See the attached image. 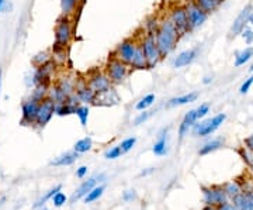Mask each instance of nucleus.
Masks as SVG:
<instances>
[{
	"mask_svg": "<svg viewBox=\"0 0 253 210\" xmlns=\"http://www.w3.org/2000/svg\"><path fill=\"white\" fill-rule=\"evenodd\" d=\"M155 43L158 46V50L162 55V58H166L168 55H170L176 50V46L180 40V34L177 33V30L174 28L170 20L165 17L161 20L159 27L155 31Z\"/></svg>",
	"mask_w": 253,
	"mask_h": 210,
	"instance_id": "nucleus-1",
	"label": "nucleus"
},
{
	"mask_svg": "<svg viewBox=\"0 0 253 210\" xmlns=\"http://www.w3.org/2000/svg\"><path fill=\"white\" fill-rule=\"evenodd\" d=\"M103 71L107 75L111 85L113 86H118V85H123L128 79L129 72H131V68L124 64V62H121L120 59H117L114 55L111 54L107 58Z\"/></svg>",
	"mask_w": 253,
	"mask_h": 210,
	"instance_id": "nucleus-2",
	"label": "nucleus"
},
{
	"mask_svg": "<svg viewBox=\"0 0 253 210\" xmlns=\"http://www.w3.org/2000/svg\"><path fill=\"white\" fill-rule=\"evenodd\" d=\"M73 40V17L61 16L56 20L54 28V44L69 47Z\"/></svg>",
	"mask_w": 253,
	"mask_h": 210,
	"instance_id": "nucleus-3",
	"label": "nucleus"
},
{
	"mask_svg": "<svg viewBox=\"0 0 253 210\" xmlns=\"http://www.w3.org/2000/svg\"><path fill=\"white\" fill-rule=\"evenodd\" d=\"M139 40V44L142 47V51H144L145 58H146V62H148V68L152 69L156 65L162 61V55L158 50V46L155 43L154 34H146L144 33V36L138 37Z\"/></svg>",
	"mask_w": 253,
	"mask_h": 210,
	"instance_id": "nucleus-4",
	"label": "nucleus"
},
{
	"mask_svg": "<svg viewBox=\"0 0 253 210\" xmlns=\"http://www.w3.org/2000/svg\"><path fill=\"white\" fill-rule=\"evenodd\" d=\"M139 44V40H138V36L134 37H128L126 40H123L114 50L113 55L120 59L121 62H124L126 65L129 66L132 58H134V54H135L136 47Z\"/></svg>",
	"mask_w": 253,
	"mask_h": 210,
	"instance_id": "nucleus-5",
	"label": "nucleus"
},
{
	"mask_svg": "<svg viewBox=\"0 0 253 210\" xmlns=\"http://www.w3.org/2000/svg\"><path fill=\"white\" fill-rule=\"evenodd\" d=\"M186 14H187V20H189L190 30H196V28L201 27L206 21H207L208 14L204 10L200 7L199 4L194 0H186L183 3Z\"/></svg>",
	"mask_w": 253,
	"mask_h": 210,
	"instance_id": "nucleus-6",
	"label": "nucleus"
},
{
	"mask_svg": "<svg viewBox=\"0 0 253 210\" xmlns=\"http://www.w3.org/2000/svg\"><path fill=\"white\" fill-rule=\"evenodd\" d=\"M166 17L170 20V23L177 30L180 37L186 36L187 33L191 31L189 26V20H187V14H186V10H184L183 4H174L173 7H170Z\"/></svg>",
	"mask_w": 253,
	"mask_h": 210,
	"instance_id": "nucleus-7",
	"label": "nucleus"
},
{
	"mask_svg": "<svg viewBox=\"0 0 253 210\" xmlns=\"http://www.w3.org/2000/svg\"><path fill=\"white\" fill-rule=\"evenodd\" d=\"M86 83L90 86V89L96 95L103 93V92L109 91L110 88H113V85L110 82V79L107 78V75L104 73L103 69H94L86 75Z\"/></svg>",
	"mask_w": 253,
	"mask_h": 210,
	"instance_id": "nucleus-8",
	"label": "nucleus"
},
{
	"mask_svg": "<svg viewBox=\"0 0 253 210\" xmlns=\"http://www.w3.org/2000/svg\"><path fill=\"white\" fill-rule=\"evenodd\" d=\"M226 120V114L225 113H219L217 116H214V117H211V119L204 120V121H201L199 124H194L193 127H194V134L196 136H199V137H206V136H210V134H212L215 130L221 127V124L224 123Z\"/></svg>",
	"mask_w": 253,
	"mask_h": 210,
	"instance_id": "nucleus-9",
	"label": "nucleus"
},
{
	"mask_svg": "<svg viewBox=\"0 0 253 210\" xmlns=\"http://www.w3.org/2000/svg\"><path fill=\"white\" fill-rule=\"evenodd\" d=\"M252 10H253L252 3L246 4L244 9L241 10V13L236 16V18L234 20V23H232V26H231V28H229V33H228V38H229V40H232V38H236L238 36H241L242 30L249 24V16H251Z\"/></svg>",
	"mask_w": 253,
	"mask_h": 210,
	"instance_id": "nucleus-10",
	"label": "nucleus"
},
{
	"mask_svg": "<svg viewBox=\"0 0 253 210\" xmlns=\"http://www.w3.org/2000/svg\"><path fill=\"white\" fill-rule=\"evenodd\" d=\"M55 102L49 98H45L44 101L40 102V107H38V113H37L36 126L38 127H45L49 123V120L52 119L55 114Z\"/></svg>",
	"mask_w": 253,
	"mask_h": 210,
	"instance_id": "nucleus-11",
	"label": "nucleus"
},
{
	"mask_svg": "<svg viewBox=\"0 0 253 210\" xmlns=\"http://www.w3.org/2000/svg\"><path fill=\"white\" fill-rule=\"evenodd\" d=\"M75 95L82 105H93L96 93L91 91L90 86L86 83L84 78H76V86H75Z\"/></svg>",
	"mask_w": 253,
	"mask_h": 210,
	"instance_id": "nucleus-12",
	"label": "nucleus"
},
{
	"mask_svg": "<svg viewBox=\"0 0 253 210\" xmlns=\"http://www.w3.org/2000/svg\"><path fill=\"white\" fill-rule=\"evenodd\" d=\"M40 107V102L33 99L31 96L21 105V123L23 124H36L37 113Z\"/></svg>",
	"mask_w": 253,
	"mask_h": 210,
	"instance_id": "nucleus-13",
	"label": "nucleus"
},
{
	"mask_svg": "<svg viewBox=\"0 0 253 210\" xmlns=\"http://www.w3.org/2000/svg\"><path fill=\"white\" fill-rule=\"evenodd\" d=\"M200 50L199 48H190V50H184L181 51L180 54L177 55L174 59H173V68L176 69H180V68H184V66H189L190 64H193L197 56H199Z\"/></svg>",
	"mask_w": 253,
	"mask_h": 210,
	"instance_id": "nucleus-14",
	"label": "nucleus"
},
{
	"mask_svg": "<svg viewBox=\"0 0 253 210\" xmlns=\"http://www.w3.org/2000/svg\"><path fill=\"white\" fill-rule=\"evenodd\" d=\"M101 179H104V175H96V176H93V178H90V179H87V181H84V182L82 183L81 186L78 188V191L73 193L72 198H71V203H75L76 201H79L81 198H83V196H86L87 193L90 192L91 189L96 186V183L100 182Z\"/></svg>",
	"mask_w": 253,
	"mask_h": 210,
	"instance_id": "nucleus-15",
	"label": "nucleus"
},
{
	"mask_svg": "<svg viewBox=\"0 0 253 210\" xmlns=\"http://www.w3.org/2000/svg\"><path fill=\"white\" fill-rule=\"evenodd\" d=\"M197 111H196V109H191L189 110L186 114H184V117H183V120H181L180 126H179V137L184 138V136L189 133V130L194 124H196V121H197Z\"/></svg>",
	"mask_w": 253,
	"mask_h": 210,
	"instance_id": "nucleus-16",
	"label": "nucleus"
},
{
	"mask_svg": "<svg viewBox=\"0 0 253 210\" xmlns=\"http://www.w3.org/2000/svg\"><path fill=\"white\" fill-rule=\"evenodd\" d=\"M129 68H131V71H145V69H149L141 44H138V47H136L135 54H134V58H132V61L129 64Z\"/></svg>",
	"mask_w": 253,
	"mask_h": 210,
	"instance_id": "nucleus-17",
	"label": "nucleus"
},
{
	"mask_svg": "<svg viewBox=\"0 0 253 210\" xmlns=\"http://www.w3.org/2000/svg\"><path fill=\"white\" fill-rule=\"evenodd\" d=\"M199 99V93L197 92H190V93H186V95H181V96H176V98H172L170 101L168 102V106L169 107H174V106H184V105H189V103H193Z\"/></svg>",
	"mask_w": 253,
	"mask_h": 210,
	"instance_id": "nucleus-18",
	"label": "nucleus"
},
{
	"mask_svg": "<svg viewBox=\"0 0 253 210\" xmlns=\"http://www.w3.org/2000/svg\"><path fill=\"white\" fill-rule=\"evenodd\" d=\"M155 156H165L168 153V130L165 128L162 133L159 134V137L156 140V143L154 144L152 148Z\"/></svg>",
	"mask_w": 253,
	"mask_h": 210,
	"instance_id": "nucleus-19",
	"label": "nucleus"
},
{
	"mask_svg": "<svg viewBox=\"0 0 253 210\" xmlns=\"http://www.w3.org/2000/svg\"><path fill=\"white\" fill-rule=\"evenodd\" d=\"M253 59V47H246L245 50H241L235 54V61H234V65L236 68H241L244 66L245 64H248L249 61Z\"/></svg>",
	"mask_w": 253,
	"mask_h": 210,
	"instance_id": "nucleus-20",
	"label": "nucleus"
},
{
	"mask_svg": "<svg viewBox=\"0 0 253 210\" xmlns=\"http://www.w3.org/2000/svg\"><path fill=\"white\" fill-rule=\"evenodd\" d=\"M59 3H61V11H62L63 16L73 17L75 13L79 9L81 0H59Z\"/></svg>",
	"mask_w": 253,
	"mask_h": 210,
	"instance_id": "nucleus-21",
	"label": "nucleus"
},
{
	"mask_svg": "<svg viewBox=\"0 0 253 210\" xmlns=\"http://www.w3.org/2000/svg\"><path fill=\"white\" fill-rule=\"evenodd\" d=\"M78 158H79V154L76 151H71V153H66L63 156L55 158L51 165L52 166H68V165H72Z\"/></svg>",
	"mask_w": 253,
	"mask_h": 210,
	"instance_id": "nucleus-22",
	"label": "nucleus"
},
{
	"mask_svg": "<svg viewBox=\"0 0 253 210\" xmlns=\"http://www.w3.org/2000/svg\"><path fill=\"white\" fill-rule=\"evenodd\" d=\"M204 195L208 205H222L226 201V195L224 191H206Z\"/></svg>",
	"mask_w": 253,
	"mask_h": 210,
	"instance_id": "nucleus-23",
	"label": "nucleus"
},
{
	"mask_svg": "<svg viewBox=\"0 0 253 210\" xmlns=\"http://www.w3.org/2000/svg\"><path fill=\"white\" fill-rule=\"evenodd\" d=\"M52 59L56 65H62L66 62V58H68V47L62 46H56L54 44L52 46Z\"/></svg>",
	"mask_w": 253,
	"mask_h": 210,
	"instance_id": "nucleus-24",
	"label": "nucleus"
},
{
	"mask_svg": "<svg viewBox=\"0 0 253 210\" xmlns=\"http://www.w3.org/2000/svg\"><path fill=\"white\" fill-rule=\"evenodd\" d=\"M235 206L239 210H253V195L235 196Z\"/></svg>",
	"mask_w": 253,
	"mask_h": 210,
	"instance_id": "nucleus-25",
	"label": "nucleus"
},
{
	"mask_svg": "<svg viewBox=\"0 0 253 210\" xmlns=\"http://www.w3.org/2000/svg\"><path fill=\"white\" fill-rule=\"evenodd\" d=\"M49 86L51 85H45V83H40L33 86V92H31V98L36 99V101L41 102L44 101L45 98H48V91H49Z\"/></svg>",
	"mask_w": 253,
	"mask_h": 210,
	"instance_id": "nucleus-26",
	"label": "nucleus"
},
{
	"mask_svg": "<svg viewBox=\"0 0 253 210\" xmlns=\"http://www.w3.org/2000/svg\"><path fill=\"white\" fill-rule=\"evenodd\" d=\"M194 1H196V3H197L200 7L204 10L207 14L214 13V11H215V10L222 4L219 0H194Z\"/></svg>",
	"mask_w": 253,
	"mask_h": 210,
	"instance_id": "nucleus-27",
	"label": "nucleus"
},
{
	"mask_svg": "<svg viewBox=\"0 0 253 210\" xmlns=\"http://www.w3.org/2000/svg\"><path fill=\"white\" fill-rule=\"evenodd\" d=\"M93 147V140L90 137H83L79 141H76V144L73 147V151H76L78 154H83L90 151Z\"/></svg>",
	"mask_w": 253,
	"mask_h": 210,
	"instance_id": "nucleus-28",
	"label": "nucleus"
},
{
	"mask_svg": "<svg viewBox=\"0 0 253 210\" xmlns=\"http://www.w3.org/2000/svg\"><path fill=\"white\" fill-rule=\"evenodd\" d=\"M222 144H224V141H222V140H219V138H217V140H212V141H208L207 144H204V146L200 148L199 154L200 156H207V154L212 153V151H217L218 148H221V147H222Z\"/></svg>",
	"mask_w": 253,
	"mask_h": 210,
	"instance_id": "nucleus-29",
	"label": "nucleus"
},
{
	"mask_svg": "<svg viewBox=\"0 0 253 210\" xmlns=\"http://www.w3.org/2000/svg\"><path fill=\"white\" fill-rule=\"evenodd\" d=\"M75 114L78 116V119H79V121H81L82 126H83V127H86V126H87V120H89V114H90V109H89V106H87V105H79V106L76 107Z\"/></svg>",
	"mask_w": 253,
	"mask_h": 210,
	"instance_id": "nucleus-30",
	"label": "nucleus"
},
{
	"mask_svg": "<svg viewBox=\"0 0 253 210\" xmlns=\"http://www.w3.org/2000/svg\"><path fill=\"white\" fill-rule=\"evenodd\" d=\"M155 101H156V98H155L154 93H149V95L144 96L142 99H139V102L136 103L135 109L138 110V111H144V110L149 109V107L155 103Z\"/></svg>",
	"mask_w": 253,
	"mask_h": 210,
	"instance_id": "nucleus-31",
	"label": "nucleus"
},
{
	"mask_svg": "<svg viewBox=\"0 0 253 210\" xmlns=\"http://www.w3.org/2000/svg\"><path fill=\"white\" fill-rule=\"evenodd\" d=\"M104 189H106V186H94V188L91 189L90 192H89L87 195H86V196H84V202H86V203H91V202L97 201L100 196L103 195Z\"/></svg>",
	"mask_w": 253,
	"mask_h": 210,
	"instance_id": "nucleus-32",
	"label": "nucleus"
},
{
	"mask_svg": "<svg viewBox=\"0 0 253 210\" xmlns=\"http://www.w3.org/2000/svg\"><path fill=\"white\" fill-rule=\"evenodd\" d=\"M159 23H161V20L158 17H155V16L148 18V21L145 23L144 26V33H146V34H155V31L159 27Z\"/></svg>",
	"mask_w": 253,
	"mask_h": 210,
	"instance_id": "nucleus-33",
	"label": "nucleus"
},
{
	"mask_svg": "<svg viewBox=\"0 0 253 210\" xmlns=\"http://www.w3.org/2000/svg\"><path fill=\"white\" fill-rule=\"evenodd\" d=\"M61 189H62V185H56V186H55V188H52L51 191H48V192H46L45 195H44V196L41 198V199H38V201L36 202L34 208H36V209H38V208H41V206H42V205H44V203H45V202L48 201V199H51V198L54 196L55 193L59 192Z\"/></svg>",
	"mask_w": 253,
	"mask_h": 210,
	"instance_id": "nucleus-34",
	"label": "nucleus"
},
{
	"mask_svg": "<svg viewBox=\"0 0 253 210\" xmlns=\"http://www.w3.org/2000/svg\"><path fill=\"white\" fill-rule=\"evenodd\" d=\"M51 59H52L51 54H49V52H46V51H44V52H38V54L34 56L33 64H34V68H36V66H41V65L49 62Z\"/></svg>",
	"mask_w": 253,
	"mask_h": 210,
	"instance_id": "nucleus-35",
	"label": "nucleus"
},
{
	"mask_svg": "<svg viewBox=\"0 0 253 210\" xmlns=\"http://www.w3.org/2000/svg\"><path fill=\"white\" fill-rule=\"evenodd\" d=\"M136 144V137H128L126 138L121 144H120V148H121V153L126 154L128 151H131Z\"/></svg>",
	"mask_w": 253,
	"mask_h": 210,
	"instance_id": "nucleus-36",
	"label": "nucleus"
},
{
	"mask_svg": "<svg viewBox=\"0 0 253 210\" xmlns=\"http://www.w3.org/2000/svg\"><path fill=\"white\" fill-rule=\"evenodd\" d=\"M241 37L244 38L245 44L246 46H252L253 44V28L252 27H246L242 30V33H241Z\"/></svg>",
	"mask_w": 253,
	"mask_h": 210,
	"instance_id": "nucleus-37",
	"label": "nucleus"
},
{
	"mask_svg": "<svg viewBox=\"0 0 253 210\" xmlns=\"http://www.w3.org/2000/svg\"><path fill=\"white\" fill-rule=\"evenodd\" d=\"M66 201H68V198H66L65 193H62L61 191L56 192L54 196H52V203H54V206H56V208H61L62 205L66 203Z\"/></svg>",
	"mask_w": 253,
	"mask_h": 210,
	"instance_id": "nucleus-38",
	"label": "nucleus"
},
{
	"mask_svg": "<svg viewBox=\"0 0 253 210\" xmlns=\"http://www.w3.org/2000/svg\"><path fill=\"white\" fill-rule=\"evenodd\" d=\"M252 85H253V72L252 75H251L248 79H245V82L241 85V88H239V93H241V95H246L248 92L251 91Z\"/></svg>",
	"mask_w": 253,
	"mask_h": 210,
	"instance_id": "nucleus-39",
	"label": "nucleus"
},
{
	"mask_svg": "<svg viewBox=\"0 0 253 210\" xmlns=\"http://www.w3.org/2000/svg\"><path fill=\"white\" fill-rule=\"evenodd\" d=\"M121 154H123V153H121V148H120V146H117V147L110 148L109 151H106L104 157H106L107 159H116V158H118Z\"/></svg>",
	"mask_w": 253,
	"mask_h": 210,
	"instance_id": "nucleus-40",
	"label": "nucleus"
},
{
	"mask_svg": "<svg viewBox=\"0 0 253 210\" xmlns=\"http://www.w3.org/2000/svg\"><path fill=\"white\" fill-rule=\"evenodd\" d=\"M149 117H151V111L144 110L142 113H139L135 117V120H134V126H141V124H144L145 121L149 119Z\"/></svg>",
	"mask_w": 253,
	"mask_h": 210,
	"instance_id": "nucleus-41",
	"label": "nucleus"
},
{
	"mask_svg": "<svg viewBox=\"0 0 253 210\" xmlns=\"http://www.w3.org/2000/svg\"><path fill=\"white\" fill-rule=\"evenodd\" d=\"M197 111V119H203V117H206L207 116V113L210 111V106H208L207 103H204V105H200L199 107L196 109Z\"/></svg>",
	"mask_w": 253,
	"mask_h": 210,
	"instance_id": "nucleus-42",
	"label": "nucleus"
},
{
	"mask_svg": "<svg viewBox=\"0 0 253 210\" xmlns=\"http://www.w3.org/2000/svg\"><path fill=\"white\" fill-rule=\"evenodd\" d=\"M226 192L228 195H231V196H238L239 195V188H238V185L236 183H229L228 186H226Z\"/></svg>",
	"mask_w": 253,
	"mask_h": 210,
	"instance_id": "nucleus-43",
	"label": "nucleus"
},
{
	"mask_svg": "<svg viewBox=\"0 0 253 210\" xmlns=\"http://www.w3.org/2000/svg\"><path fill=\"white\" fill-rule=\"evenodd\" d=\"M136 198L135 191H126L124 195H123V199L126 202H132Z\"/></svg>",
	"mask_w": 253,
	"mask_h": 210,
	"instance_id": "nucleus-44",
	"label": "nucleus"
},
{
	"mask_svg": "<svg viewBox=\"0 0 253 210\" xmlns=\"http://www.w3.org/2000/svg\"><path fill=\"white\" fill-rule=\"evenodd\" d=\"M87 174V166H81L78 171H76V175H78V178H83L84 175Z\"/></svg>",
	"mask_w": 253,
	"mask_h": 210,
	"instance_id": "nucleus-45",
	"label": "nucleus"
},
{
	"mask_svg": "<svg viewBox=\"0 0 253 210\" xmlns=\"http://www.w3.org/2000/svg\"><path fill=\"white\" fill-rule=\"evenodd\" d=\"M219 210H236V206L231 205V203H222L219 206Z\"/></svg>",
	"mask_w": 253,
	"mask_h": 210,
	"instance_id": "nucleus-46",
	"label": "nucleus"
},
{
	"mask_svg": "<svg viewBox=\"0 0 253 210\" xmlns=\"http://www.w3.org/2000/svg\"><path fill=\"white\" fill-rule=\"evenodd\" d=\"M245 144L248 146V148L251 150L253 153V136H251V137H248L246 140H245Z\"/></svg>",
	"mask_w": 253,
	"mask_h": 210,
	"instance_id": "nucleus-47",
	"label": "nucleus"
},
{
	"mask_svg": "<svg viewBox=\"0 0 253 210\" xmlns=\"http://www.w3.org/2000/svg\"><path fill=\"white\" fill-rule=\"evenodd\" d=\"M7 10V0H0V13Z\"/></svg>",
	"mask_w": 253,
	"mask_h": 210,
	"instance_id": "nucleus-48",
	"label": "nucleus"
},
{
	"mask_svg": "<svg viewBox=\"0 0 253 210\" xmlns=\"http://www.w3.org/2000/svg\"><path fill=\"white\" fill-rule=\"evenodd\" d=\"M211 82H212V76H206V78L203 79V83H204V85H208V83Z\"/></svg>",
	"mask_w": 253,
	"mask_h": 210,
	"instance_id": "nucleus-49",
	"label": "nucleus"
},
{
	"mask_svg": "<svg viewBox=\"0 0 253 210\" xmlns=\"http://www.w3.org/2000/svg\"><path fill=\"white\" fill-rule=\"evenodd\" d=\"M249 24H251V27L253 28V10L252 13H251V16H249Z\"/></svg>",
	"mask_w": 253,
	"mask_h": 210,
	"instance_id": "nucleus-50",
	"label": "nucleus"
},
{
	"mask_svg": "<svg viewBox=\"0 0 253 210\" xmlns=\"http://www.w3.org/2000/svg\"><path fill=\"white\" fill-rule=\"evenodd\" d=\"M4 202H6V198H4V196H1V198H0V209H1V206H3V203H4Z\"/></svg>",
	"mask_w": 253,
	"mask_h": 210,
	"instance_id": "nucleus-51",
	"label": "nucleus"
},
{
	"mask_svg": "<svg viewBox=\"0 0 253 210\" xmlns=\"http://www.w3.org/2000/svg\"><path fill=\"white\" fill-rule=\"evenodd\" d=\"M1 75H3V72H1V69H0V93H1V79H3Z\"/></svg>",
	"mask_w": 253,
	"mask_h": 210,
	"instance_id": "nucleus-52",
	"label": "nucleus"
},
{
	"mask_svg": "<svg viewBox=\"0 0 253 210\" xmlns=\"http://www.w3.org/2000/svg\"><path fill=\"white\" fill-rule=\"evenodd\" d=\"M251 72H253V61H252V64H251Z\"/></svg>",
	"mask_w": 253,
	"mask_h": 210,
	"instance_id": "nucleus-53",
	"label": "nucleus"
},
{
	"mask_svg": "<svg viewBox=\"0 0 253 210\" xmlns=\"http://www.w3.org/2000/svg\"><path fill=\"white\" fill-rule=\"evenodd\" d=\"M204 210H214V209H211V208H206V209Z\"/></svg>",
	"mask_w": 253,
	"mask_h": 210,
	"instance_id": "nucleus-54",
	"label": "nucleus"
},
{
	"mask_svg": "<svg viewBox=\"0 0 253 210\" xmlns=\"http://www.w3.org/2000/svg\"><path fill=\"white\" fill-rule=\"evenodd\" d=\"M219 1H221V3H222V1H224V0H219Z\"/></svg>",
	"mask_w": 253,
	"mask_h": 210,
	"instance_id": "nucleus-55",
	"label": "nucleus"
},
{
	"mask_svg": "<svg viewBox=\"0 0 253 210\" xmlns=\"http://www.w3.org/2000/svg\"><path fill=\"white\" fill-rule=\"evenodd\" d=\"M41 210H48V209H41Z\"/></svg>",
	"mask_w": 253,
	"mask_h": 210,
	"instance_id": "nucleus-56",
	"label": "nucleus"
}]
</instances>
